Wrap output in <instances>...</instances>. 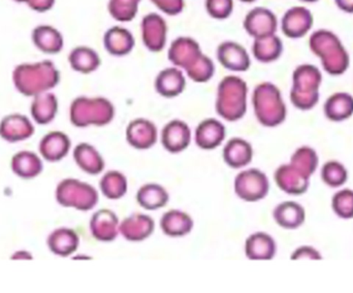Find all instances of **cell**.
Listing matches in <instances>:
<instances>
[{
    "label": "cell",
    "instance_id": "obj_36",
    "mask_svg": "<svg viewBox=\"0 0 353 293\" xmlns=\"http://www.w3.org/2000/svg\"><path fill=\"white\" fill-rule=\"evenodd\" d=\"M58 101L52 93L39 94L31 105V114L39 124H48L55 118Z\"/></svg>",
    "mask_w": 353,
    "mask_h": 293
},
{
    "label": "cell",
    "instance_id": "obj_24",
    "mask_svg": "<svg viewBox=\"0 0 353 293\" xmlns=\"http://www.w3.org/2000/svg\"><path fill=\"white\" fill-rule=\"evenodd\" d=\"M274 220L284 230H296L304 224L306 212L303 205L296 201H283L274 209Z\"/></svg>",
    "mask_w": 353,
    "mask_h": 293
},
{
    "label": "cell",
    "instance_id": "obj_13",
    "mask_svg": "<svg viewBox=\"0 0 353 293\" xmlns=\"http://www.w3.org/2000/svg\"><path fill=\"white\" fill-rule=\"evenodd\" d=\"M203 54L199 41L192 37H179L172 41L168 50V59L182 70H186Z\"/></svg>",
    "mask_w": 353,
    "mask_h": 293
},
{
    "label": "cell",
    "instance_id": "obj_28",
    "mask_svg": "<svg viewBox=\"0 0 353 293\" xmlns=\"http://www.w3.org/2000/svg\"><path fill=\"white\" fill-rule=\"evenodd\" d=\"M50 251L55 255L68 257L78 250L80 238L74 230L61 228L54 230L47 241Z\"/></svg>",
    "mask_w": 353,
    "mask_h": 293
},
{
    "label": "cell",
    "instance_id": "obj_14",
    "mask_svg": "<svg viewBox=\"0 0 353 293\" xmlns=\"http://www.w3.org/2000/svg\"><path fill=\"white\" fill-rule=\"evenodd\" d=\"M126 141L134 149L148 150L159 140V130L150 120L137 118L130 122L125 132Z\"/></svg>",
    "mask_w": 353,
    "mask_h": 293
},
{
    "label": "cell",
    "instance_id": "obj_38",
    "mask_svg": "<svg viewBox=\"0 0 353 293\" xmlns=\"http://www.w3.org/2000/svg\"><path fill=\"white\" fill-rule=\"evenodd\" d=\"M319 162L316 151L307 146L299 148L290 158V164L308 178L316 172Z\"/></svg>",
    "mask_w": 353,
    "mask_h": 293
},
{
    "label": "cell",
    "instance_id": "obj_33",
    "mask_svg": "<svg viewBox=\"0 0 353 293\" xmlns=\"http://www.w3.org/2000/svg\"><path fill=\"white\" fill-rule=\"evenodd\" d=\"M12 170L17 176L28 180L43 172V162L33 152L21 151L12 157Z\"/></svg>",
    "mask_w": 353,
    "mask_h": 293
},
{
    "label": "cell",
    "instance_id": "obj_26",
    "mask_svg": "<svg viewBox=\"0 0 353 293\" xmlns=\"http://www.w3.org/2000/svg\"><path fill=\"white\" fill-rule=\"evenodd\" d=\"M223 160L230 168H243L253 159V148L244 139L232 138L223 148Z\"/></svg>",
    "mask_w": 353,
    "mask_h": 293
},
{
    "label": "cell",
    "instance_id": "obj_39",
    "mask_svg": "<svg viewBox=\"0 0 353 293\" xmlns=\"http://www.w3.org/2000/svg\"><path fill=\"white\" fill-rule=\"evenodd\" d=\"M185 72L193 82L207 83L215 74V64L209 56L203 53L185 70Z\"/></svg>",
    "mask_w": 353,
    "mask_h": 293
},
{
    "label": "cell",
    "instance_id": "obj_12",
    "mask_svg": "<svg viewBox=\"0 0 353 293\" xmlns=\"http://www.w3.org/2000/svg\"><path fill=\"white\" fill-rule=\"evenodd\" d=\"M216 57L220 65L230 72H247L251 66L250 54L236 41H222L216 50Z\"/></svg>",
    "mask_w": 353,
    "mask_h": 293
},
{
    "label": "cell",
    "instance_id": "obj_16",
    "mask_svg": "<svg viewBox=\"0 0 353 293\" xmlns=\"http://www.w3.org/2000/svg\"><path fill=\"white\" fill-rule=\"evenodd\" d=\"M103 47L110 55L124 57L134 51L136 39L130 29L115 25L105 31L103 35Z\"/></svg>",
    "mask_w": 353,
    "mask_h": 293
},
{
    "label": "cell",
    "instance_id": "obj_15",
    "mask_svg": "<svg viewBox=\"0 0 353 293\" xmlns=\"http://www.w3.org/2000/svg\"><path fill=\"white\" fill-rule=\"evenodd\" d=\"M161 139V144L168 152L178 154L189 147L192 140V134L186 122L175 119L165 124Z\"/></svg>",
    "mask_w": 353,
    "mask_h": 293
},
{
    "label": "cell",
    "instance_id": "obj_7",
    "mask_svg": "<svg viewBox=\"0 0 353 293\" xmlns=\"http://www.w3.org/2000/svg\"><path fill=\"white\" fill-rule=\"evenodd\" d=\"M99 199V192L94 187L76 179H65L56 188L57 203L79 211H90L97 207Z\"/></svg>",
    "mask_w": 353,
    "mask_h": 293
},
{
    "label": "cell",
    "instance_id": "obj_46",
    "mask_svg": "<svg viewBox=\"0 0 353 293\" xmlns=\"http://www.w3.org/2000/svg\"><path fill=\"white\" fill-rule=\"evenodd\" d=\"M12 259H32V256H31L29 253L27 252H23V251H20V252L16 253V254H14V256H12Z\"/></svg>",
    "mask_w": 353,
    "mask_h": 293
},
{
    "label": "cell",
    "instance_id": "obj_1",
    "mask_svg": "<svg viewBox=\"0 0 353 293\" xmlns=\"http://www.w3.org/2000/svg\"><path fill=\"white\" fill-rule=\"evenodd\" d=\"M309 49L319 58L323 70L331 76H342L350 68V53L334 31L329 29L313 31L309 37Z\"/></svg>",
    "mask_w": 353,
    "mask_h": 293
},
{
    "label": "cell",
    "instance_id": "obj_20",
    "mask_svg": "<svg viewBox=\"0 0 353 293\" xmlns=\"http://www.w3.org/2000/svg\"><path fill=\"white\" fill-rule=\"evenodd\" d=\"M226 128L215 118H209L197 125L194 132V142L203 150H214L225 140Z\"/></svg>",
    "mask_w": 353,
    "mask_h": 293
},
{
    "label": "cell",
    "instance_id": "obj_30",
    "mask_svg": "<svg viewBox=\"0 0 353 293\" xmlns=\"http://www.w3.org/2000/svg\"><path fill=\"white\" fill-rule=\"evenodd\" d=\"M323 113L332 122H343L353 116V97L347 92H336L325 101Z\"/></svg>",
    "mask_w": 353,
    "mask_h": 293
},
{
    "label": "cell",
    "instance_id": "obj_31",
    "mask_svg": "<svg viewBox=\"0 0 353 293\" xmlns=\"http://www.w3.org/2000/svg\"><path fill=\"white\" fill-rule=\"evenodd\" d=\"M77 165L89 174H99L105 170V160L99 151L88 143H81L74 150Z\"/></svg>",
    "mask_w": 353,
    "mask_h": 293
},
{
    "label": "cell",
    "instance_id": "obj_35",
    "mask_svg": "<svg viewBox=\"0 0 353 293\" xmlns=\"http://www.w3.org/2000/svg\"><path fill=\"white\" fill-rule=\"evenodd\" d=\"M99 188L107 199L113 201L122 199L128 193V179L118 170H110L99 181Z\"/></svg>",
    "mask_w": 353,
    "mask_h": 293
},
{
    "label": "cell",
    "instance_id": "obj_11",
    "mask_svg": "<svg viewBox=\"0 0 353 293\" xmlns=\"http://www.w3.org/2000/svg\"><path fill=\"white\" fill-rule=\"evenodd\" d=\"M243 27L249 37L259 39L276 34L279 28V20L273 10L265 6H256L247 12Z\"/></svg>",
    "mask_w": 353,
    "mask_h": 293
},
{
    "label": "cell",
    "instance_id": "obj_10",
    "mask_svg": "<svg viewBox=\"0 0 353 293\" xmlns=\"http://www.w3.org/2000/svg\"><path fill=\"white\" fill-rule=\"evenodd\" d=\"M279 25L282 33L288 39H303L312 30L314 16L313 12L305 6H292L284 12Z\"/></svg>",
    "mask_w": 353,
    "mask_h": 293
},
{
    "label": "cell",
    "instance_id": "obj_21",
    "mask_svg": "<svg viewBox=\"0 0 353 293\" xmlns=\"http://www.w3.org/2000/svg\"><path fill=\"white\" fill-rule=\"evenodd\" d=\"M155 90L165 99H175L184 92L186 78L184 72L176 66L165 68L157 74L154 83Z\"/></svg>",
    "mask_w": 353,
    "mask_h": 293
},
{
    "label": "cell",
    "instance_id": "obj_18",
    "mask_svg": "<svg viewBox=\"0 0 353 293\" xmlns=\"http://www.w3.org/2000/svg\"><path fill=\"white\" fill-rule=\"evenodd\" d=\"M155 222L150 216L145 214H132L120 222L119 232L130 242H142L152 236Z\"/></svg>",
    "mask_w": 353,
    "mask_h": 293
},
{
    "label": "cell",
    "instance_id": "obj_27",
    "mask_svg": "<svg viewBox=\"0 0 353 293\" xmlns=\"http://www.w3.org/2000/svg\"><path fill=\"white\" fill-rule=\"evenodd\" d=\"M34 132L32 124L22 115H10L0 124V137L10 143L20 142L30 138Z\"/></svg>",
    "mask_w": 353,
    "mask_h": 293
},
{
    "label": "cell",
    "instance_id": "obj_2",
    "mask_svg": "<svg viewBox=\"0 0 353 293\" xmlns=\"http://www.w3.org/2000/svg\"><path fill=\"white\" fill-rule=\"evenodd\" d=\"M247 99L248 85L242 78L232 74L224 77L218 85L216 113L226 121H239L246 115Z\"/></svg>",
    "mask_w": 353,
    "mask_h": 293
},
{
    "label": "cell",
    "instance_id": "obj_48",
    "mask_svg": "<svg viewBox=\"0 0 353 293\" xmlns=\"http://www.w3.org/2000/svg\"><path fill=\"white\" fill-rule=\"evenodd\" d=\"M241 2H244V3H252V2L256 1V0H240Z\"/></svg>",
    "mask_w": 353,
    "mask_h": 293
},
{
    "label": "cell",
    "instance_id": "obj_8",
    "mask_svg": "<svg viewBox=\"0 0 353 293\" xmlns=\"http://www.w3.org/2000/svg\"><path fill=\"white\" fill-rule=\"evenodd\" d=\"M234 193L242 201L255 203L269 194L270 182L267 174L257 168L242 170L234 179Z\"/></svg>",
    "mask_w": 353,
    "mask_h": 293
},
{
    "label": "cell",
    "instance_id": "obj_34",
    "mask_svg": "<svg viewBox=\"0 0 353 293\" xmlns=\"http://www.w3.org/2000/svg\"><path fill=\"white\" fill-rule=\"evenodd\" d=\"M68 61L72 70L85 74L99 70L101 64L99 53L89 47L74 48L68 56Z\"/></svg>",
    "mask_w": 353,
    "mask_h": 293
},
{
    "label": "cell",
    "instance_id": "obj_47",
    "mask_svg": "<svg viewBox=\"0 0 353 293\" xmlns=\"http://www.w3.org/2000/svg\"><path fill=\"white\" fill-rule=\"evenodd\" d=\"M300 1L304 2V3H316L321 0H300Z\"/></svg>",
    "mask_w": 353,
    "mask_h": 293
},
{
    "label": "cell",
    "instance_id": "obj_32",
    "mask_svg": "<svg viewBox=\"0 0 353 293\" xmlns=\"http://www.w3.org/2000/svg\"><path fill=\"white\" fill-rule=\"evenodd\" d=\"M169 201L170 194L167 189L157 183L143 185L137 193L139 205L148 211H157L165 208Z\"/></svg>",
    "mask_w": 353,
    "mask_h": 293
},
{
    "label": "cell",
    "instance_id": "obj_3",
    "mask_svg": "<svg viewBox=\"0 0 353 293\" xmlns=\"http://www.w3.org/2000/svg\"><path fill=\"white\" fill-rule=\"evenodd\" d=\"M252 105L255 117L265 128H277L288 117V108L281 91L271 82H263L252 93Z\"/></svg>",
    "mask_w": 353,
    "mask_h": 293
},
{
    "label": "cell",
    "instance_id": "obj_45",
    "mask_svg": "<svg viewBox=\"0 0 353 293\" xmlns=\"http://www.w3.org/2000/svg\"><path fill=\"white\" fill-rule=\"evenodd\" d=\"M334 1L341 12L353 14V0H334Z\"/></svg>",
    "mask_w": 353,
    "mask_h": 293
},
{
    "label": "cell",
    "instance_id": "obj_4",
    "mask_svg": "<svg viewBox=\"0 0 353 293\" xmlns=\"http://www.w3.org/2000/svg\"><path fill=\"white\" fill-rule=\"evenodd\" d=\"M323 74L313 64H301L292 72L290 101L301 111H310L316 107L321 99Z\"/></svg>",
    "mask_w": 353,
    "mask_h": 293
},
{
    "label": "cell",
    "instance_id": "obj_5",
    "mask_svg": "<svg viewBox=\"0 0 353 293\" xmlns=\"http://www.w3.org/2000/svg\"><path fill=\"white\" fill-rule=\"evenodd\" d=\"M113 103L105 97H81L70 105V122L77 128L105 126L115 118Z\"/></svg>",
    "mask_w": 353,
    "mask_h": 293
},
{
    "label": "cell",
    "instance_id": "obj_23",
    "mask_svg": "<svg viewBox=\"0 0 353 293\" xmlns=\"http://www.w3.org/2000/svg\"><path fill=\"white\" fill-rule=\"evenodd\" d=\"M70 147L72 143L65 134L53 132L43 137L39 143V149L43 159L49 162H57L68 155Z\"/></svg>",
    "mask_w": 353,
    "mask_h": 293
},
{
    "label": "cell",
    "instance_id": "obj_43",
    "mask_svg": "<svg viewBox=\"0 0 353 293\" xmlns=\"http://www.w3.org/2000/svg\"><path fill=\"white\" fill-rule=\"evenodd\" d=\"M163 14L178 16L185 8V0H150Z\"/></svg>",
    "mask_w": 353,
    "mask_h": 293
},
{
    "label": "cell",
    "instance_id": "obj_25",
    "mask_svg": "<svg viewBox=\"0 0 353 293\" xmlns=\"http://www.w3.org/2000/svg\"><path fill=\"white\" fill-rule=\"evenodd\" d=\"M283 51V41L278 37L277 33L253 39L252 48H251L253 57L261 63H272L277 61L281 57Z\"/></svg>",
    "mask_w": 353,
    "mask_h": 293
},
{
    "label": "cell",
    "instance_id": "obj_17",
    "mask_svg": "<svg viewBox=\"0 0 353 293\" xmlns=\"http://www.w3.org/2000/svg\"><path fill=\"white\" fill-rule=\"evenodd\" d=\"M120 222L117 215L109 209L99 210L90 220V232L99 242L110 243L117 239Z\"/></svg>",
    "mask_w": 353,
    "mask_h": 293
},
{
    "label": "cell",
    "instance_id": "obj_22",
    "mask_svg": "<svg viewBox=\"0 0 353 293\" xmlns=\"http://www.w3.org/2000/svg\"><path fill=\"white\" fill-rule=\"evenodd\" d=\"M276 253L275 240L267 232H254L245 242V254L250 261H272Z\"/></svg>",
    "mask_w": 353,
    "mask_h": 293
},
{
    "label": "cell",
    "instance_id": "obj_9",
    "mask_svg": "<svg viewBox=\"0 0 353 293\" xmlns=\"http://www.w3.org/2000/svg\"><path fill=\"white\" fill-rule=\"evenodd\" d=\"M169 26L167 21L159 12H149L141 22V37L143 45L148 51L159 53L168 45Z\"/></svg>",
    "mask_w": 353,
    "mask_h": 293
},
{
    "label": "cell",
    "instance_id": "obj_41",
    "mask_svg": "<svg viewBox=\"0 0 353 293\" xmlns=\"http://www.w3.org/2000/svg\"><path fill=\"white\" fill-rule=\"evenodd\" d=\"M332 208L334 213L341 219H352L353 190L343 189L338 191L332 199Z\"/></svg>",
    "mask_w": 353,
    "mask_h": 293
},
{
    "label": "cell",
    "instance_id": "obj_29",
    "mask_svg": "<svg viewBox=\"0 0 353 293\" xmlns=\"http://www.w3.org/2000/svg\"><path fill=\"white\" fill-rule=\"evenodd\" d=\"M192 218L180 210L165 212L161 219V228L165 236L171 238H182L190 234L193 230Z\"/></svg>",
    "mask_w": 353,
    "mask_h": 293
},
{
    "label": "cell",
    "instance_id": "obj_19",
    "mask_svg": "<svg viewBox=\"0 0 353 293\" xmlns=\"http://www.w3.org/2000/svg\"><path fill=\"white\" fill-rule=\"evenodd\" d=\"M276 184L284 192L290 195H302L308 190L310 178L303 174L292 164H283L274 174Z\"/></svg>",
    "mask_w": 353,
    "mask_h": 293
},
{
    "label": "cell",
    "instance_id": "obj_42",
    "mask_svg": "<svg viewBox=\"0 0 353 293\" xmlns=\"http://www.w3.org/2000/svg\"><path fill=\"white\" fill-rule=\"evenodd\" d=\"M205 12L215 20H226L234 10V0H205Z\"/></svg>",
    "mask_w": 353,
    "mask_h": 293
},
{
    "label": "cell",
    "instance_id": "obj_40",
    "mask_svg": "<svg viewBox=\"0 0 353 293\" xmlns=\"http://www.w3.org/2000/svg\"><path fill=\"white\" fill-rule=\"evenodd\" d=\"M321 179L332 188L343 186L348 180L347 168L336 160L325 162L321 168Z\"/></svg>",
    "mask_w": 353,
    "mask_h": 293
},
{
    "label": "cell",
    "instance_id": "obj_6",
    "mask_svg": "<svg viewBox=\"0 0 353 293\" xmlns=\"http://www.w3.org/2000/svg\"><path fill=\"white\" fill-rule=\"evenodd\" d=\"M14 85L25 95H39L54 88L59 82V72L51 62L19 66L14 70Z\"/></svg>",
    "mask_w": 353,
    "mask_h": 293
},
{
    "label": "cell",
    "instance_id": "obj_37",
    "mask_svg": "<svg viewBox=\"0 0 353 293\" xmlns=\"http://www.w3.org/2000/svg\"><path fill=\"white\" fill-rule=\"evenodd\" d=\"M142 1L143 0H109L108 12L117 22H132L138 16Z\"/></svg>",
    "mask_w": 353,
    "mask_h": 293
},
{
    "label": "cell",
    "instance_id": "obj_44",
    "mask_svg": "<svg viewBox=\"0 0 353 293\" xmlns=\"http://www.w3.org/2000/svg\"><path fill=\"white\" fill-rule=\"evenodd\" d=\"M290 259H292V261H300V259L321 261V259H323V255L314 247L302 246L294 251Z\"/></svg>",
    "mask_w": 353,
    "mask_h": 293
}]
</instances>
